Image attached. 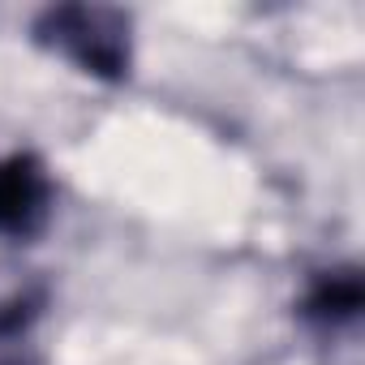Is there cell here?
Segmentation results:
<instances>
[{"instance_id":"obj_1","label":"cell","mask_w":365,"mask_h":365,"mask_svg":"<svg viewBox=\"0 0 365 365\" xmlns=\"http://www.w3.org/2000/svg\"><path fill=\"white\" fill-rule=\"evenodd\" d=\"M35 43L43 52H56L73 61L82 73L120 82L133 65V39H129V14L112 5H52L31 26Z\"/></svg>"},{"instance_id":"obj_2","label":"cell","mask_w":365,"mask_h":365,"mask_svg":"<svg viewBox=\"0 0 365 365\" xmlns=\"http://www.w3.org/2000/svg\"><path fill=\"white\" fill-rule=\"evenodd\" d=\"M56 185L39 155L18 150L0 159V237L5 241H35L52 224Z\"/></svg>"},{"instance_id":"obj_3","label":"cell","mask_w":365,"mask_h":365,"mask_svg":"<svg viewBox=\"0 0 365 365\" xmlns=\"http://www.w3.org/2000/svg\"><path fill=\"white\" fill-rule=\"evenodd\" d=\"M365 305V284H361V271L356 267H335V271H318L301 297V314L309 322H322V327H339V322H352Z\"/></svg>"}]
</instances>
